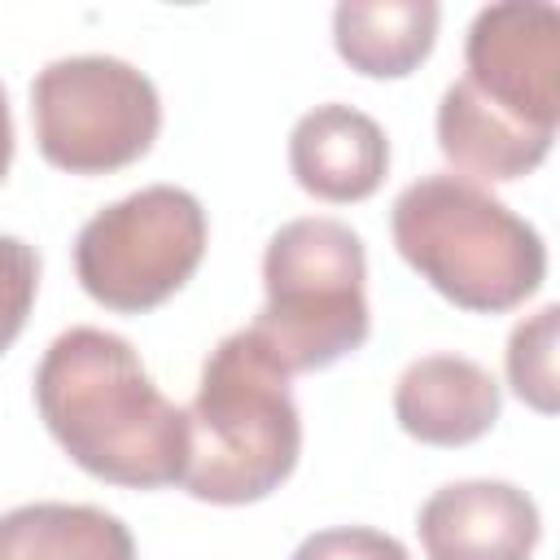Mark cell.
I'll return each mask as SVG.
<instances>
[{
	"label": "cell",
	"mask_w": 560,
	"mask_h": 560,
	"mask_svg": "<svg viewBox=\"0 0 560 560\" xmlns=\"http://www.w3.org/2000/svg\"><path fill=\"white\" fill-rule=\"evenodd\" d=\"M210 223L201 201L175 184H149L96 210L74 236L83 293L118 315H144L175 298L206 258Z\"/></svg>",
	"instance_id": "cell-6"
},
{
	"label": "cell",
	"mask_w": 560,
	"mask_h": 560,
	"mask_svg": "<svg viewBox=\"0 0 560 560\" xmlns=\"http://www.w3.org/2000/svg\"><path fill=\"white\" fill-rule=\"evenodd\" d=\"M13 166V114H9V96H4V83H0V184Z\"/></svg>",
	"instance_id": "cell-16"
},
{
	"label": "cell",
	"mask_w": 560,
	"mask_h": 560,
	"mask_svg": "<svg viewBox=\"0 0 560 560\" xmlns=\"http://www.w3.org/2000/svg\"><path fill=\"white\" fill-rule=\"evenodd\" d=\"M438 22L433 0H341L332 9V48L363 79H407L433 52Z\"/></svg>",
	"instance_id": "cell-11"
},
{
	"label": "cell",
	"mask_w": 560,
	"mask_h": 560,
	"mask_svg": "<svg viewBox=\"0 0 560 560\" xmlns=\"http://www.w3.org/2000/svg\"><path fill=\"white\" fill-rule=\"evenodd\" d=\"M289 560H411V556L385 529H372V525H332V529L306 534Z\"/></svg>",
	"instance_id": "cell-15"
},
{
	"label": "cell",
	"mask_w": 560,
	"mask_h": 560,
	"mask_svg": "<svg viewBox=\"0 0 560 560\" xmlns=\"http://www.w3.org/2000/svg\"><path fill=\"white\" fill-rule=\"evenodd\" d=\"M556 337H560V306L547 302L534 315H525L508 337V385L512 394L534 407L538 416H551L560 407V376H556Z\"/></svg>",
	"instance_id": "cell-13"
},
{
	"label": "cell",
	"mask_w": 560,
	"mask_h": 560,
	"mask_svg": "<svg viewBox=\"0 0 560 560\" xmlns=\"http://www.w3.org/2000/svg\"><path fill=\"white\" fill-rule=\"evenodd\" d=\"M389 236L429 289L472 315L516 311L547 280L538 228L455 171L411 179L394 197Z\"/></svg>",
	"instance_id": "cell-3"
},
{
	"label": "cell",
	"mask_w": 560,
	"mask_h": 560,
	"mask_svg": "<svg viewBox=\"0 0 560 560\" xmlns=\"http://www.w3.org/2000/svg\"><path fill=\"white\" fill-rule=\"evenodd\" d=\"M0 560H136V538L92 503H22L0 516Z\"/></svg>",
	"instance_id": "cell-12"
},
{
	"label": "cell",
	"mask_w": 560,
	"mask_h": 560,
	"mask_svg": "<svg viewBox=\"0 0 560 560\" xmlns=\"http://www.w3.org/2000/svg\"><path fill=\"white\" fill-rule=\"evenodd\" d=\"M503 389L477 359L424 354L411 359L394 385V420L424 446H468L499 420Z\"/></svg>",
	"instance_id": "cell-10"
},
{
	"label": "cell",
	"mask_w": 560,
	"mask_h": 560,
	"mask_svg": "<svg viewBox=\"0 0 560 560\" xmlns=\"http://www.w3.org/2000/svg\"><path fill=\"white\" fill-rule=\"evenodd\" d=\"M39 293V254L22 236H0V354L22 337Z\"/></svg>",
	"instance_id": "cell-14"
},
{
	"label": "cell",
	"mask_w": 560,
	"mask_h": 560,
	"mask_svg": "<svg viewBox=\"0 0 560 560\" xmlns=\"http://www.w3.org/2000/svg\"><path fill=\"white\" fill-rule=\"evenodd\" d=\"M424 560H529L542 538L538 503L512 481H451L420 503Z\"/></svg>",
	"instance_id": "cell-8"
},
{
	"label": "cell",
	"mask_w": 560,
	"mask_h": 560,
	"mask_svg": "<svg viewBox=\"0 0 560 560\" xmlns=\"http://www.w3.org/2000/svg\"><path fill=\"white\" fill-rule=\"evenodd\" d=\"M35 149L70 175H114L140 162L162 131V101L122 57L79 52L48 61L31 83Z\"/></svg>",
	"instance_id": "cell-7"
},
{
	"label": "cell",
	"mask_w": 560,
	"mask_h": 560,
	"mask_svg": "<svg viewBox=\"0 0 560 560\" xmlns=\"http://www.w3.org/2000/svg\"><path fill=\"white\" fill-rule=\"evenodd\" d=\"M35 407L88 477L122 490L179 486L188 411L158 389L127 337L92 324L57 332L35 368Z\"/></svg>",
	"instance_id": "cell-2"
},
{
	"label": "cell",
	"mask_w": 560,
	"mask_h": 560,
	"mask_svg": "<svg viewBox=\"0 0 560 560\" xmlns=\"http://www.w3.org/2000/svg\"><path fill=\"white\" fill-rule=\"evenodd\" d=\"M289 171L302 192L328 206L368 201L389 171V140L381 122L354 105L328 101L306 109L289 131Z\"/></svg>",
	"instance_id": "cell-9"
},
{
	"label": "cell",
	"mask_w": 560,
	"mask_h": 560,
	"mask_svg": "<svg viewBox=\"0 0 560 560\" xmlns=\"http://www.w3.org/2000/svg\"><path fill=\"white\" fill-rule=\"evenodd\" d=\"M262 311L249 332L289 372H324L372 332L368 249L328 214L289 219L262 254Z\"/></svg>",
	"instance_id": "cell-5"
},
{
	"label": "cell",
	"mask_w": 560,
	"mask_h": 560,
	"mask_svg": "<svg viewBox=\"0 0 560 560\" xmlns=\"http://www.w3.org/2000/svg\"><path fill=\"white\" fill-rule=\"evenodd\" d=\"M433 127L442 158L472 184L538 171L560 127V9L486 4L464 39V79L442 92Z\"/></svg>",
	"instance_id": "cell-1"
},
{
	"label": "cell",
	"mask_w": 560,
	"mask_h": 560,
	"mask_svg": "<svg viewBox=\"0 0 560 560\" xmlns=\"http://www.w3.org/2000/svg\"><path fill=\"white\" fill-rule=\"evenodd\" d=\"M298 455L302 416L289 394V372L249 328L228 332L201 363L179 486L219 508L258 503L293 477Z\"/></svg>",
	"instance_id": "cell-4"
}]
</instances>
